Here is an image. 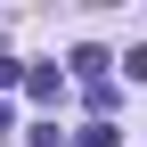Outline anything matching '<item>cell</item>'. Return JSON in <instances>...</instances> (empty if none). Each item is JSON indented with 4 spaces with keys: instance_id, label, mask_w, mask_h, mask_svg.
I'll list each match as a JSON object with an SVG mask.
<instances>
[{
    "instance_id": "1",
    "label": "cell",
    "mask_w": 147,
    "mask_h": 147,
    "mask_svg": "<svg viewBox=\"0 0 147 147\" xmlns=\"http://www.w3.org/2000/svg\"><path fill=\"white\" fill-rule=\"evenodd\" d=\"M25 90H33L41 106H57V90H65V74H57V65H33V74H25Z\"/></svg>"
},
{
    "instance_id": "2",
    "label": "cell",
    "mask_w": 147,
    "mask_h": 147,
    "mask_svg": "<svg viewBox=\"0 0 147 147\" xmlns=\"http://www.w3.org/2000/svg\"><path fill=\"white\" fill-rule=\"evenodd\" d=\"M106 65H115L106 49H74V74H82V82H106Z\"/></svg>"
},
{
    "instance_id": "3",
    "label": "cell",
    "mask_w": 147,
    "mask_h": 147,
    "mask_svg": "<svg viewBox=\"0 0 147 147\" xmlns=\"http://www.w3.org/2000/svg\"><path fill=\"white\" fill-rule=\"evenodd\" d=\"M16 82H25V65H16V57H0V90H16Z\"/></svg>"
},
{
    "instance_id": "4",
    "label": "cell",
    "mask_w": 147,
    "mask_h": 147,
    "mask_svg": "<svg viewBox=\"0 0 147 147\" xmlns=\"http://www.w3.org/2000/svg\"><path fill=\"white\" fill-rule=\"evenodd\" d=\"M123 74H131V82H147V49H131V57H123Z\"/></svg>"
},
{
    "instance_id": "5",
    "label": "cell",
    "mask_w": 147,
    "mask_h": 147,
    "mask_svg": "<svg viewBox=\"0 0 147 147\" xmlns=\"http://www.w3.org/2000/svg\"><path fill=\"white\" fill-rule=\"evenodd\" d=\"M0 139H8V106H0Z\"/></svg>"
}]
</instances>
